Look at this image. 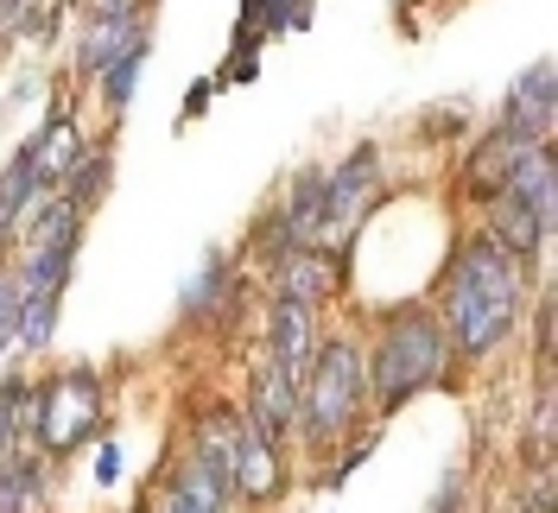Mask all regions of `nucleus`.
<instances>
[{"instance_id":"f257e3e1","label":"nucleus","mask_w":558,"mask_h":513,"mask_svg":"<svg viewBox=\"0 0 558 513\" xmlns=\"http://www.w3.org/2000/svg\"><path fill=\"white\" fill-rule=\"evenodd\" d=\"M438 330L451 342V355L483 362L488 349L514 337V323L526 317V273L521 260L488 235H470L451 254V267L438 279Z\"/></svg>"},{"instance_id":"f03ea898","label":"nucleus","mask_w":558,"mask_h":513,"mask_svg":"<svg viewBox=\"0 0 558 513\" xmlns=\"http://www.w3.org/2000/svg\"><path fill=\"white\" fill-rule=\"evenodd\" d=\"M362 368H368V400H375V412L393 418L413 393L445 387L451 342H445L438 317H432L425 305H400V310H387V317H381L375 349L362 355Z\"/></svg>"},{"instance_id":"7ed1b4c3","label":"nucleus","mask_w":558,"mask_h":513,"mask_svg":"<svg viewBox=\"0 0 558 513\" xmlns=\"http://www.w3.org/2000/svg\"><path fill=\"white\" fill-rule=\"evenodd\" d=\"M362 406H368V368H362V349L349 337L317 342L312 368L299 380V418L292 431L305 444H337L343 431L362 425Z\"/></svg>"},{"instance_id":"20e7f679","label":"nucleus","mask_w":558,"mask_h":513,"mask_svg":"<svg viewBox=\"0 0 558 513\" xmlns=\"http://www.w3.org/2000/svg\"><path fill=\"white\" fill-rule=\"evenodd\" d=\"M96 425H102V375L96 368H64L58 380H45L33 393V406H26V431L51 456H70Z\"/></svg>"},{"instance_id":"39448f33","label":"nucleus","mask_w":558,"mask_h":513,"mask_svg":"<svg viewBox=\"0 0 558 513\" xmlns=\"http://www.w3.org/2000/svg\"><path fill=\"white\" fill-rule=\"evenodd\" d=\"M553 121H558L553 58H539V64H526L521 76H514V89H508V102H501L495 139H501V146H546V139H553Z\"/></svg>"},{"instance_id":"423d86ee","label":"nucleus","mask_w":558,"mask_h":513,"mask_svg":"<svg viewBox=\"0 0 558 513\" xmlns=\"http://www.w3.org/2000/svg\"><path fill=\"white\" fill-rule=\"evenodd\" d=\"M229 501H235V488H229V456L191 450L172 476H166L153 513H229Z\"/></svg>"},{"instance_id":"0eeeda50","label":"nucleus","mask_w":558,"mask_h":513,"mask_svg":"<svg viewBox=\"0 0 558 513\" xmlns=\"http://www.w3.org/2000/svg\"><path fill=\"white\" fill-rule=\"evenodd\" d=\"M375 178H381V152L375 146H355L337 171H324V235L330 229H355L368 216Z\"/></svg>"},{"instance_id":"6e6552de","label":"nucleus","mask_w":558,"mask_h":513,"mask_svg":"<svg viewBox=\"0 0 558 513\" xmlns=\"http://www.w3.org/2000/svg\"><path fill=\"white\" fill-rule=\"evenodd\" d=\"M229 488L242 494L247 508L274 501L279 488H286V463H279V444H274V438H260L247 418H242V431H235V450H229Z\"/></svg>"},{"instance_id":"1a4fd4ad","label":"nucleus","mask_w":558,"mask_h":513,"mask_svg":"<svg viewBox=\"0 0 558 513\" xmlns=\"http://www.w3.org/2000/svg\"><path fill=\"white\" fill-rule=\"evenodd\" d=\"M292 418H299V375H286L274 355L260 349V362H254V393H247V425L279 444V438L292 431Z\"/></svg>"},{"instance_id":"9d476101","label":"nucleus","mask_w":558,"mask_h":513,"mask_svg":"<svg viewBox=\"0 0 558 513\" xmlns=\"http://www.w3.org/2000/svg\"><path fill=\"white\" fill-rule=\"evenodd\" d=\"M501 191L508 197H521L533 216H539V229L553 235L558 222V171H553V146H514V159L501 166Z\"/></svg>"},{"instance_id":"9b49d317","label":"nucleus","mask_w":558,"mask_h":513,"mask_svg":"<svg viewBox=\"0 0 558 513\" xmlns=\"http://www.w3.org/2000/svg\"><path fill=\"white\" fill-rule=\"evenodd\" d=\"M274 273H279V298L317 310L330 292H337L343 260H337V254H324V247H292V254H279V260H274Z\"/></svg>"},{"instance_id":"f8f14e48","label":"nucleus","mask_w":558,"mask_h":513,"mask_svg":"<svg viewBox=\"0 0 558 513\" xmlns=\"http://www.w3.org/2000/svg\"><path fill=\"white\" fill-rule=\"evenodd\" d=\"M267 355H274L286 375L305 380L317 355V310L312 305H292V298H279L274 305V323H267Z\"/></svg>"},{"instance_id":"ddd939ff","label":"nucleus","mask_w":558,"mask_h":513,"mask_svg":"<svg viewBox=\"0 0 558 513\" xmlns=\"http://www.w3.org/2000/svg\"><path fill=\"white\" fill-rule=\"evenodd\" d=\"M134 38H146V13H140L134 0H108L102 13L89 20V38H83V70H96L102 76Z\"/></svg>"},{"instance_id":"4468645a","label":"nucleus","mask_w":558,"mask_h":513,"mask_svg":"<svg viewBox=\"0 0 558 513\" xmlns=\"http://www.w3.org/2000/svg\"><path fill=\"white\" fill-rule=\"evenodd\" d=\"M20 152L33 159L38 191H58V184L70 178V166H76V152H83V146H76V127H70V114H51V121H45V127H38V134L20 146Z\"/></svg>"},{"instance_id":"2eb2a0df","label":"nucleus","mask_w":558,"mask_h":513,"mask_svg":"<svg viewBox=\"0 0 558 513\" xmlns=\"http://www.w3.org/2000/svg\"><path fill=\"white\" fill-rule=\"evenodd\" d=\"M488 241H501L514 260H539V247H546V229H539V216L521 204V197H508V191H495V209H488Z\"/></svg>"},{"instance_id":"dca6fc26","label":"nucleus","mask_w":558,"mask_h":513,"mask_svg":"<svg viewBox=\"0 0 558 513\" xmlns=\"http://www.w3.org/2000/svg\"><path fill=\"white\" fill-rule=\"evenodd\" d=\"M222 298H229V254H204V267L191 273V285H184L178 310H184L191 323H204V317H216V310H222Z\"/></svg>"},{"instance_id":"f3484780","label":"nucleus","mask_w":558,"mask_h":513,"mask_svg":"<svg viewBox=\"0 0 558 513\" xmlns=\"http://www.w3.org/2000/svg\"><path fill=\"white\" fill-rule=\"evenodd\" d=\"M33 197H38L33 159H26V152H13V159H7V171H0V247H7V235H13L20 222H26Z\"/></svg>"},{"instance_id":"a211bd4d","label":"nucleus","mask_w":558,"mask_h":513,"mask_svg":"<svg viewBox=\"0 0 558 513\" xmlns=\"http://www.w3.org/2000/svg\"><path fill=\"white\" fill-rule=\"evenodd\" d=\"M146 51H153V33L134 38V45H128V51L102 70V102H108V114H128V102H134V89H140V70H146Z\"/></svg>"},{"instance_id":"6ab92c4d","label":"nucleus","mask_w":558,"mask_h":513,"mask_svg":"<svg viewBox=\"0 0 558 513\" xmlns=\"http://www.w3.org/2000/svg\"><path fill=\"white\" fill-rule=\"evenodd\" d=\"M102 184H108V146H83L76 166H70V178H64V204L76 209V216H89V204L102 197Z\"/></svg>"},{"instance_id":"aec40b11","label":"nucleus","mask_w":558,"mask_h":513,"mask_svg":"<svg viewBox=\"0 0 558 513\" xmlns=\"http://www.w3.org/2000/svg\"><path fill=\"white\" fill-rule=\"evenodd\" d=\"M38 508V463L33 456H0V513H33Z\"/></svg>"},{"instance_id":"412c9836","label":"nucleus","mask_w":558,"mask_h":513,"mask_svg":"<svg viewBox=\"0 0 558 513\" xmlns=\"http://www.w3.org/2000/svg\"><path fill=\"white\" fill-rule=\"evenodd\" d=\"M26 406H33V387L26 380H0V456H13V444H20Z\"/></svg>"},{"instance_id":"4be33fe9","label":"nucleus","mask_w":558,"mask_h":513,"mask_svg":"<svg viewBox=\"0 0 558 513\" xmlns=\"http://www.w3.org/2000/svg\"><path fill=\"white\" fill-rule=\"evenodd\" d=\"M20 310H26L20 267H7V260H0V355H7V342H20Z\"/></svg>"},{"instance_id":"5701e85b","label":"nucleus","mask_w":558,"mask_h":513,"mask_svg":"<svg viewBox=\"0 0 558 513\" xmlns=\"http://www.w3.org/2000/svg\"><path fill=\"white\" fill-rule=\"evenodd\" d=\"M51 330H58V298H26V310H20V342L26 349H45Z\"/></svg>"},{"instance_id":"b1692460","label":"nucleus","mask_w":558,"mask_h":513,"mask_svg":"<svg viewBox=\"0 0 558 513\" xmlns=\"http://www.w3.org/2000/svg\"><path fill=\"white\" fill-rule=\"evenodd\" d=\"M114 476H121V450L102 444V456H96V481H114Z\"/></svg>"},{"instance_id":"393cba45","label":"nucleus","mask_w":558,"mask_h":513,"mask_svg":"<svg viewBox=\"0 0 558 513\" xmlns=\"http://www.w3.org/2000/svg\"><path fill=\"white\" fill-rule=\"evenodd\" d=\"M128 513H153V508H128Z\"/></svg>"}]
</instances>
